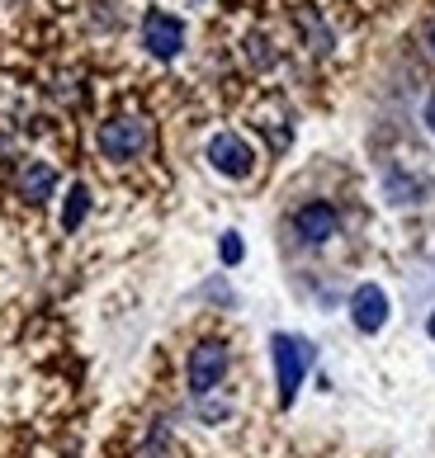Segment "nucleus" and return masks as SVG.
<instances>
[{
  "label": "nucleus",
  "mask_w": 435,
  "mask_h": 458,
  "mask_svg": "<svg viewBox=\"0 0 435 458\" xmlns=\"http://www.w3.org/2000/svg\"><path fill=\"white\" fill-rule=\"evenodd\" d=\"M270 360H275V383H279V406H294L298 387H303L308 369H312V345L303 335L275 331L270 335Z\"/></svg>",
  "instance_id": "1"
},
{
  "label": "nucleus",
  "mask_w": 435,
  "mask_h": 458,
  "mask_svg": "<svg viewBox=\"0 0 435 458\" xmlns=\"http://www.w3.org/2000/svg\"><path fill=\"white\" fill-rule=\"evenodd\" d=\"M147 142H152V128H147L142 118H109V123H99V151H105L109 161L142 157Z\"/></svg>",
  "instance_id": "2"
},
{
  "label": "nucleus",
  "mask_w": 435,
  "mask_h": 458,
  "mask_svg": "<svg viewBox=\"0 0 435 458\" xmlns=\"http://www.w3.org/2000/svg\"><path fill=\"white\" fill-rule=\"evenodd\" d=\"M227 364H232V354H227L223 341H199L190 350V393H199V397L213 393V387L227 378Z\"/></svg>",
  "instance_id": "3"
},
{
  "label": "nucleus",
  "mask_w": 435,
  "mask_h": 458,
  "mask_svg": "<svg viewBox=\"0 0 435 458\" xmlns=\"http://www.w3.org/2000/svg\"><path fill=\"white\" fill-rule=\"evenodd\" d=\"M142 47L152 57H161V62H171L180 47H185V24H180L175 14H166V10H147V20H142Z\"/></svg>",
  "instance_id": "4"
},
{
  "label": "nucleus",
  "mask_w": 435,
  "mask_h": 458,
  "mask_svg": "<svg viewBox=\"0 0 435 458\" xmlns=\"http://www.w3.org/2000/svg\"><path fill=\"white\" fill-rule=\"evenodd\" d=\"M209 165L218 175H227V180H246L251 165H256V157H251V147L237 138V132H218V138L209 142Z\"/></svg>",
  "instance_id": "5"
},
{
  "label": "nucleus",
  "mask_w": 435,
  "mask_h": 458,
  "mask_svg": "<svg viewBox=\"0 0 435 458\" xmlns=\"http://www.w3.org/2000/svg\"><path fill=\"white\" fill-rule=\"evenodd\" d=\"M337 227H341V217H337V208L331 203H303V208L294 213V232H298V242H308V246H322V242H331L337 236Z\"/></svg>",
  "instance_id": "6"
},
{
  "label": "nucleus",
  "mask_w": 435,
  "mask_h": 458,
  "mask_svg": "<svg viewBox=\"0 0 435 458\" xmlns=\"http://www.w3.org/2000/svg\"><path fill=\"white\" fill-rule=\"evenodd\" d=\"M350 321H355V331H364V335L383 331V321H388V293H383L379 284H360L355 298H350Z\"/></svg>",
  "instance_id": "7"
},
{
  "label": "nucleus",
  "mask_w": 435,
  "mask_h": 458,
  "mask_svg": "<svg viewBox=\"0 0 435 458\" xmlns=\"http://www.w3.org/2000/svg\"><path fill=\"white\" fill-rule=\"evenodd\" d=\"M14 190H20V199H29V203H47L53 190H57L53 161H24L20 175H14Z\"/></svg>",
  "instance_id": "8"
},
{
  "label": "nucleus",
  "mask_w": 435,
  "mask_h": 458,
  "mask_svg": "<svg viewBox=\"0 0 435 458\" xmlns=\"http://www.w3.org/2000/svg\"><path fill=\"white\" fill-rule=\"evenodd\" d=\"M86 213H90V190L86 184H72V190H66V203H62V227L76 232L81 223H86Z\"/></svg>",
  "instance_id": "9"
},
{
  "label": "nucleus",
  "mask_w": 435,
  "mask_h": 458,
  "mask_svg": "<svg viewBox=\"0 0 435 458\" xmlns=\"http://www.w3.org/2000/svg\"><path fill=\"white\" fill-rule=\"evenodd\" d=\"M242 256H246L242 236L237 232H223V242H218V260H223V265H242Z\"/></svg>",
  "instance_id": "10"
},
{
  "label": "nucleus",
  "mask_w": 435,
  "mask_h": 458,
  "mask_svg": "<svg viewBox=\"0 0 435 458\" xmlns=\"http://www.w3.org/2000/svg\"><path fill=\"white\" fill-rule=\"evenodd\" d=\"M426 128H431V132H435V95H431V99H426Z\"/></svg>",
  "instance_id": "11"
},
{
  "label": "nucleus",
  "mask_w": 435,
  "mask_h": 458,
  "mask_svg": "<svg viewBox=\"0 0 435 458\" xmlns=\"http://www.w3.org/2000/svg\"><path fill=\"white\" fill-rule=\"evenodd\" d=\"M426 331H431V341H435V312H431V321H426Z\"/></svg>",
  "instance_id": "12"
},
{
  "label": "nucleus",
  "mask_w": 435,
  "mask_h": 458,
  "mask_svg": "<svg viewBox=\"0 0 435 458\" xmlns=\"http://www.w3.org/2000/svg\"><path fill=\"white\" fill-rule=\"evenodd\" d=\"M431 47H435V33H431Z\"/></svg>",
  "instance_id": "13"
}]
</instances>
